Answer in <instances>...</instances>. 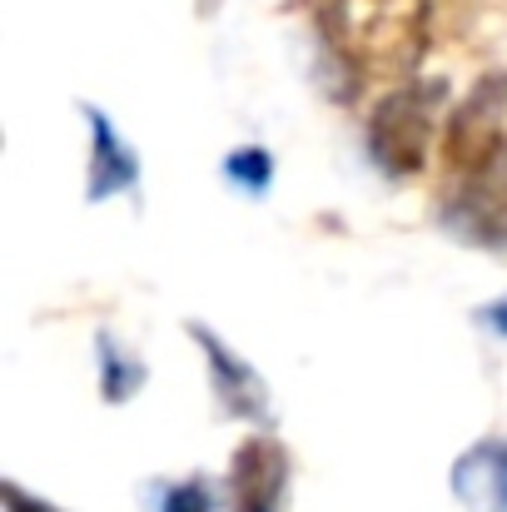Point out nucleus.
I'll list each match as a JSON object with an SVG mask.
<instances>
[{"mask_svg": "<svg viewBox=\"0 0 507 512\" xmlns=\"http://www.w3.org/2000/svg\"><path fill=\"white\" fill-rule=\"evenodd\" d=\"M483 324H488V329H498V334L507 339V299H498V304H488V309H483Z\"/></svg>", "mask_w": 507, "mask_h": 512, "instance_id": "13", "label": "nucleus"}, {"mask_svg": "<svg viewBox=\"0 0 507 512\" xmlns=\"http://www.w3.org/2000/svg\"><path fill=\"white\" fill-rule=\"evenodd\" d=\"M448 224L458 234H468L473 244L488 249H507V150L488 165V170L468 174L463 189L448 199Z\"/></svg>", "mask_w": 507, "mask_h": 512, "instance_id": "4", "label": "nucleus"}, {"mask_svg": "<svg viewBox=\"0 0 507 512\" xmlns=\"http://www.w3.org/2000/svg\"><path fill=\"white\" fill-rule=\"evenodd\" d=\"M234 512H279L284 498V478H289V458L279 443L269 438H254L234 453Z\"/></svg>", "mask_w": 507, "mask_h": 512, "instance_id": "5", "label": "nucleus"}, {"mask_svg": "<svg viewBox=\"0 0 507 512\" xmlns=\"http://www.w3.org/2000/svg\"><path fill=\"white\" fill-rule=\"evenodd\" d=\"M5 512H55V508L30 498V493H20V483H5Z\"/></svg>", "mask_w": 507, "mask_h": 512, "instance_id": "12", "label": "nucleus"}, {"mask_svg": "<svg viewBox=\"0 0 507 512\" xmlns=\"http://www.w3.org/2000/svg\"><path fill=\"white\" fill-rule=\"evenodd\" d=\"M100 363H105V373H100V388H105V398L110 403H125L135 388H140V363L135 358H125V353H115V343L100 339Z\"/></svg>", "mask_w": 507, "mask_h": 512, "instance_id": "9", "label": "nucleus"}, {"mask_svg": "<svg viewBox=\"0 0 507 512\" xmlns=\"http://www.w3.org/2000/svg\"><path fill=\"white\" fill-rule=\"evenodd\" d=\"M428 0H319V30L358 70H413L428 50Z\"/></svg>", "mask_w": 507, "mask_h": 512, "instance_id": "1", "label": "nucleus"}, {"mask_svg": "<svg viewBox=\"0 0 507 512\" xmlns=\"http://www.w3.org/2000/svg\"><path fill=\"white\" fill-rule=\"evenodd\" d=\"M507 150V75H488L448 120V165L463 174L488 170Z\"/></svg>", "mask_w": 507, "mask_h": 512, "instance_id": "3", "label": "nucleus"}, {"mask_svg": "<svg viewBox=\"0 0 507 512\" xmlns=\"http://www.w3.org/2000/svg\"><path fill=\"white\" fill-rule=\"evenodd\" d=\"M160 512H214V493L209 483H179V488H165Z\"/></svg>", "mask_w": 507, "mask_h": 512, "instance_id": "11", "label": "nucleus"}, {"mask_svg": "<svg viewBox=\"0 0 507 512\" xmlns=\"http://www.w3.org/2000/svg\"><path fill=\"white\" fill-rule=\"evenodd\" d=\"M229 179L234 184H244V189H264L269 184V170H274V160L264 155V150H239V155H229Z\"/></svg>", "mask_w": 507, "mask_h": 512, "instance_id": "10", "label": "nucleus"}, {"mask_svg": "<svg viewBox=\"0 0 507 512\" xmlns=\"http://www.w3.org/2000/svg\"><path fill=\"white\" fill-rule=\"evenodd\" d=\"M453 493L468 512H507V443L488 438L453 468Z\"/></svg>", "mask_w": 507, "mask_h": 512, "instance_id": "7", "label": "nucleus"}, {"mask_svg": "<svg viewBox=\"0 0 507 512\" xmlns=\"http://www.w3.org/2000/svg\"><path fill=\"white\" fill-rule=\"evenodd\" d=\"M189 334L209 353V383H214L219 403H224L229 413H244V418H259V423H264V418H269V393H264L259 373H254L244 358H234L204 324H189Z\"/></svg>", "mask_w": 507, "mask_h": 512, "instance_id": "6", "label": "nucleus"}, {"mask_svg": "<svg viewBox=\"0 0 507 512\" xmlns=\"http://www.w3.org/2000/svg\"><path fill=\"white\" fill-rule=\"evenodd\" d=\"M85 120H90V199H110V194H125L140 184V160L135 150L115 135V125L85 105Z\"/></svg>", "mask_w": 507, "mask_h": 512, "instance_id": "8", "label": "nucleus"}, {"mask_svg": "<svg viewBox=\"0 0 507 512\" xmlns=\"http://www.w3.org/2000/svg\"><path fill=\"white\" fill-rule=\"evenodd\" d=\"M438 100H443V85H408V90H393L373 120H368V155L383 174H418L433 155V125H438Z\"/></svg>", "mask_w": 507, "mask_h": 512, "instance_id": "2", "label": "nucleus"}]
</instances>
